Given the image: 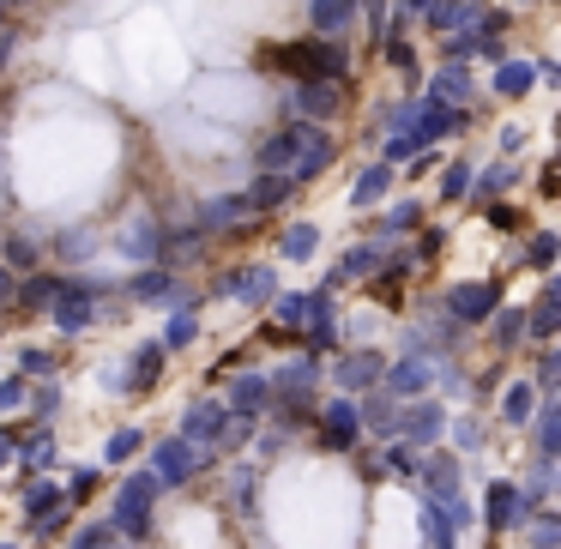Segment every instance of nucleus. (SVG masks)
Masks as SVG:
<instances>
[{
    "mask_svg": "<svg viewBox=\"0 0 561 549\" xmlns=\"http://www.w3.org/2000/svg\"><path fill=\"white\" fill-rule=\"evenodd\" d=\"M260 67L266 73H284V79H344V67H351V55L339 49V43H278V49H260Z\"/></svg>",
    "mask_w": 561,
    "mask_h": 549,
    "instance_id": "obj_1",
    "label": "nucleus"
},
{
    "mask_svg": "<svg viewBox=\"0 0 561 549\" xmlns=\"http://www.w3.org/2000/svg\"><path fill=\"white\" fill-rule=\"evenodd\" d=\"M320 134V127L314 122H296V127H278V134H272L266 139V146H260V170H290V163H296V151H308V139H314Z\"/></svg>",
    "mask_w": 561,
    "mask_h": 549,
    "instance_id": "obj_2",
    "label": "nucleus"
},
{
    "mask_svg": "<svg viewBox=\"0 0 561 549\" xmlns=\"http://www.w3.org/2000/svg\"><path fill=\"white\" fill-rule=\"evenodd\" d=\"M423 25L428 31H440V37H453V31H471L477 25V0H428L423 7Z\"/></svg>",
    "mask_w": 561,
    "mask_h": 549,
    "instance_id": "obj_3",
    "label": "nucleus"
},
{
    "mask_svg": "<svg viewBox=\"0 0 561 549\" xmlns=\"http://www.w3.org/2000/svg\"><path fill=\"white\" fill-rule=\"evenodd\" d=\"M296 110H302L308 122H314V115H332L339 110V79H302V85H296Z\"/></svg>",
    "mask_w": 561,
    "mask_h": 549,
    "instance_id": "obj_4",
    "label": "nucleus"
},
{
    "mask_svg": "<svg viewBox=\"0 0 561 549\" xmlns=\"http://www.w3.org/2000/svg\"><path fill=\"white\" fill-rule=\"evenodd\" d=\"M308 13H314V31H320V37H332V31H344V25H351L356 0H314Z\"/></svg>",
    "mask_w": 561,
    "mask_h": 549,
    "instance_id": "obj_5",
    "label": "nucleus"
},
{
    "mask_svg": "<svg viewBox=\"0 0 561 549\" xmlns=\"http://www.w3.org/2000/svg\"><path fill=\"white\" fill-rule=\"evenodd\" d=\"M495 91H501V98H525V91H531V67H525V61L501 67V73H495Z\"/></svg>",
    "mask_w": 561,
    "mask_h": 549,
    "instance_id": "obj_6",
    "label": "nucleus"
},
{
    "mask_svg": "<svg viewBox=\"0 0 561 549\" xmlns=\"http://www.w3.org/2000/svg\"><path fill=\"white\" fill-rule=\"evenodd\" d=\"M284 187H290V175H272V170H266V182H260L254 194H248V206H278Z\"/></svg>",
    "mask_w": 561,
    "mask_h": 549,
    "instance_id": "obj_7",
    "label": "nucleus"
},
{
    "mask_svg": "<svg viewBox=\"0 0 561 549\" xmlns=\"http://www.w3.org/2000/svg\"><path fill=\"white\" fill-rule=\"evenodd\" d=\"M453 98H471V79H465L459 67H453V73H440V79H435V103H453Z\"/></svg>",
    "mask_w": 561,
    "mask_h": 549,
    "instance_id": "obj_8",
    "label": "nucleus"
},
{
    "mask_svg": "<svg viewBox=\"0 0 561 549\" xmlns=\"http://www.w3.org/2000/svg\"><path fill=\"white\" fill-rule=\"evenodd\" d=\"M242 211H254V206H248V194H224L218 206L206 211V218H211V224H236V218H242Z\"/></svg>",
    "mask_w": 561,
    "mask_h": 549,
    "instance_id": "obj_9",
    "label": "nucleus"
},
{
    "mask_svg": "<svg viewBox=\"0 0 561 549\" xmlns=\"http://www.w3.org/2000/svg\"><path fill=\"white\" fill-rule=\"evenodd\" d=\"M380 194H387V170H368L363 182H356V206H375Z\"/></svg>",
    "mask_w": 561,
    "mask_h": 549,
    "instance_id": "obj_10",
    "label": "nucleus"
},
{
    "mask_svg": "<svg viewBox=\"0 0 561 549\" xmlns=\"http://www.w3.org/2000/svg\"><path fill=\"white\" fill-rule=\"evenodd\" d=\"M440 187H447V199H459L465 187H471V170H465V163H453V170H447V182H440Z\"/></svg>",
    "mask_w": 561,
    "mask_h": 549,
    "instance_id": "obj_11",
    "label": "nucleus"
},
{
    "mask_svg": "<svg viewBox=\"0 0 561 549\" xmlns=\"http://www.w3.org/2000/svg\"><path fill=\"white\" fill-rule=\"evenodd\" d=\"M387 61H392V67H404V73H411V61H416V55H411V43H404V37H392V43H387Z\"/></svg>",
    "mask_w": 561,
    "mask_h": 549,
    "instance_id": "obj_12",
    "label": "nucleus"
},
{
    "mask_svg": "<svg viewBox=\"0 0 561 549\" xmlns=\"http://www.w3.org/2000/svg\"><path fill=\"white\" fill-rule=\"evenodd\" d=\"M507 182H513V170H507V163H495V170L483 175V187H489V194H501V187H507Z\"/></svg>",
    "mask_w": 561,
    "mask_h": 549,
    "instance_id": "obj_13",
    "label": "nucleus"
},
{
    "mask_svg": "<svg viewBox=\"0 0 561 549\" xmlns=\"http://www.w3.org/2000/svg\"><path fill=\"white\" fill-rule=\"evenodd\" d=\"M368 31H375V37L387 31V0H368Z\"/></svg>",
    "mask_w": 561,
    "mask_h": 549,
    "instance_id": "obj_14",
    "label": "nucleus"
},
{
    "mask_svg": "<svg viewBox=\"0 0 561 549\" xmlns=\"http://www.w3.org/2000/svg\"><path fill=\"white\" fill-rule=\"evenodd\" d=\"M308 242H314V230H290V236H284V248H290V254H308Z\"/></svg>",
    "mask_w": 561,
    "mask_h": 549,
    "instance_id": "obj_15",
    "label": "nucleus"
},
{
    "mask_svg": "<svg viewBox=\"0 0 561 549\" xmlns=\"http://www.w3.org/2000/svg\"><path fill=\"white\" fill-rule=\"evenodd\" d=\"M423 7H428V0H399V13H404V19H416Z\"/></svg>",
    "mask_w": 561,
    "mask_h": 549,
    "instance_id": "obj_16",
    "label": "nucleus"
},
{
    "mask_svg": "<svg viewBox=\"0 0 561 549\" xmlns=\"http://www.w3.org/2000/svg\"><path fill=\"white\" fill-rule=\"evenodd\" d=\"M7 55H13V43H7V37H0V67H7Z\"/></svg>",
    "mask_w": 561,
    "mask_h": 549,
    "instance_id": "obj_17",
    "label": "nucleus"
},
{
    "mask_svg": "<svg viewBox=\"0 0 561 549\" xmlns=\"http://www.w3.org/2000/svg\"><path fill=\"white\" fill-rule=\"evenodd\" d=\"M0 19H7V0H0Z\"/></svg>",
    "mask_w": 561,
    "mask_h": 549,
    "instance_id": "obj_18",
    "label": "nucleus"
}]
</instances>
